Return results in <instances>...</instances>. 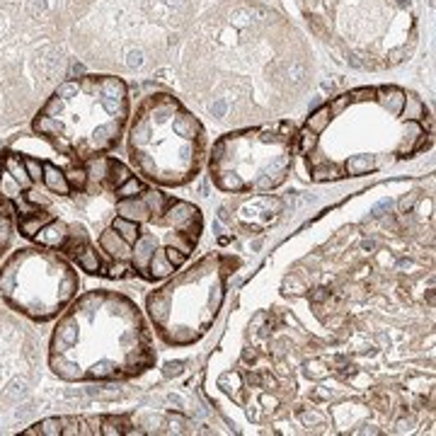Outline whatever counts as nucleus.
<instances>
[{
    "label": "nucleus",
    "instance_id": "nucleus-1",
    "mask_svg": "<svg viewBox=\"0 0 436 436\" xmlns=\"http://www.w3.org/2000/svg\"><path fill=\"white\" fill-rule=\"evenodd\" d=\"M368 228L291 272L218 388L274 434L405 431L434 397L431 230Z\"/></svg>",
    "mask_w": 436,
    "mask_h": 436
},
{
    "label": "nucleus",
    "instance_id": "nucleus-2",
    "mask_svg": "<svg viewBox=\"0 0 436 436\" xmlns=\"http://www.w3.org/2000/svg\"><path fill=\"white\" fill-rule=\"evenodd\" d=\"M0 192L20 235L104 279L165 281L192 259L204 235L197 204L168 194L112 155L59 168L6 150Z\"/></svg>",
    "mask_w": 436,
    "mask_h": 436
},
{
    "label": "nucleus",
    "instance_id": "nucleus-3",
    "mask_svg": "<svg viewBox=\"0 0 436 436\" xmlns=\"http://www.w3.org/2000/svg\"><path fill=\"white\" fill-rule=\"evenodd\" d=\"M310 80V51L279 12L250 3L208 10L182 56V83L221 126H252L284 115Z\"/></svg>",
    "mask_w": 436,
    "mask_h": 436
},
{
    "label": "nucleus",
    "instance_id": "nucleus-4",
    "mask_svg": "<svg viewBox=\"0 0 436 436\" xmlns=\"http://www.w3.org/2000/svg\"><path fill=\"white\" fill-rule=\"evenodd\" d=\"M431 115L397 85L357 88L317 107L298 129L296 155L310 182L378 175L431 146Z\"/></svg>",
    "mask_w": 436,
    "mask_h": 436
},
{
    "label": "nucleus",
    "instance_id": "nucleus-5",
    "mask_svg": "<svg viewBox=\"0 0 436 436\" xmlns=\"http://www.w3.org/2000/svg\"><path fill=\"white\" fill-rule=\"evenodd\" d=\"M153 330L129 296L90 291L51 337L49 366L63 381H129L155 366Z\"/></svg>",
    "mask_w": 436,
    "mask_h": 436
},
{
    "label": "nucleus",
    "instance_id": "nucleus-6",
    "mask_svg": "<svg viewBox=\"0 0 436 436\" xmlns=\"http://www.w3.org/2000/svg\"><path fill=\"white\" fill-rule=\"evenodd\" d=\"M315 34L357 68L397 66L415 49L412 0H303Z\"/></svg>",
    "mask_w": 436,
    "mask_h": 436
},
{
    "label": "nucleus",
    "instance_id": "nucleus-7",
    "mask_svg": "<svg viewBox=\"0 0 436 436\" xmlns=\"http://www.w3.org/2000/svg\"><path fill=\"white\" fill-rule=\"evenodd\" d=\"M131 117L129 88L117 75L66 80L34 117V134L66 158L88 160L112 150Z\"/></svg>",
    "mask_w": 436,
    "mask_h": 436
},
{
    "label": "nucleus",
    "instance_id": "nucleus-8",
    "mask_svg": "<svg viewBox=\"0 0 436 436\" xmlns=\"http://www.w3.org/2000/svg\"><path fill=\"white\" fill-rule=\"evenodd\" d=\"M126 146L136 172L168 189L194 182L208 158L204 124L170 92H153L139 104Z\"/></svg>",
    "mask_w": 436,
    "mask_h": 436
},
{
    "label": "nucleus",
    "instance_id": "nucleus-9",
    "mask_svg": "<svg viewBox=\"0 0 436 436\" xmlns=\"http://www.w3.org/2000/svg\"><path fill=\"white\" fill-rule=\"evenodd\" d=\"M240 264V257L230 252H206L150 291L146 313L160 342L175 349L197 344L216 322Z\"/></svg>",
    "mask_w": 436,
    "mask_h": 436
},
{
    "label": "nucleus",
    "instance_id": "nucleus-10",
    "mask_svg": "<svg viewBox=\"0 0 436 436\" xmlns=\"http://www.w3.org/2000/svg\"><path fill=\"white\" fill-rule=\"evenodd\" d=\"M298 126L291 119L240 126L208 146L206 170L224 194H264L281 187L296 163Z\"/></svg>",
    "mask_w": 436,
    "mask_h": 436
},
{
    "label": "nucleus",
    "instance_id": "nucleus-11",
    "mask_svg": "<svg viewBox=\"0 0 436 436\" xmlns=\"http://www.w3.org/2000/svg\"><path fill=\"white\" fill-rule=\"evenodd\" d=\"M78 286V274L63 255L46 250H20L0 269V296L34 320L59 315Z\"/></svg>",
    "mask_w": 436,
    "mask_h": 436
},
{
    "label": "nucleus",
    "instance_id": "nucleus-12",
    "mask_svg": "<svg viewBox=\"0 0 436 436\" xmlns=\"http://www.w3.org/2000/svg\"><path fill=\"white\" fill-rule=\"evenodd\" d=\"M194 426L182 415L165 412H139V415H99V417H51L32 429L27 436H56V434H192Z\"/></svg>",
    "mask_w": 436,
    "mask_h": 436
},
{
    "label": "nucleus",
    "instance_id": "nucleus-13",
    "mask_svg": "<svg viewBox=\"0 0 436 436\" xmlns=\"http://www.w3.org/2000/svg\"><path fill=\"white\" fill-rule=\"evenodd\" d=\"M12 204L0 192V255L10 245L12 240Z\"/></svg>",
    "mask_w": 436,
    "mask_h": 436
}]
</instances>
